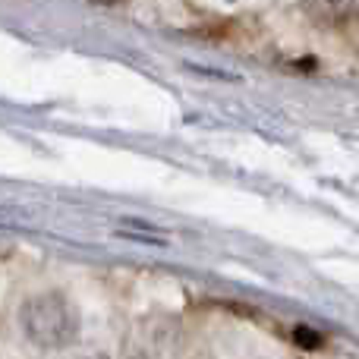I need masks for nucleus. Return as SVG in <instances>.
I'll return each instance as SVG.
<instances>
[{
	"label": "nucleus",
	"instance_id": "f257e3e1",
	"mask_svg": "<svg viewBox=\"0 0 359 359\" xmlns=\"http://www.w3.org/2000/svg\"><path fill=\"white\" fill-rule=\"evenodd\" d=\"M19 325L35 347L60 350L79 337V312L63 293H38L19 309Z\"/></svg>",
	"mask_w": 359,
	"mask_h": 359
},
{
	"label": "nucleus",
	"instance_id": "f03ea898",
	"mask_svg": "<svg viewBox=\"0 0 359 359\" xmlns=\"http://www.w3.org/2000/svg\"><path fill=\"white\" fill-rule=\"evenodd\" d=\"M297 341L303 344L306 350H316L318 344H322V337H318L316 331H309V328H297Z\"/></svg>",
	"mask_w": 359,
	"mask_h": 359
},
{
	"label": "nucleus",
	"instance_id": "7ed1b4c3",
	"mask_svg": "<svg viewBox=\"0 0 359 359\" xmlns=\"http://www.w3.org/2000/svg\"><path fill=\"white\" fill-rule=\"evenodd\" d=\"M95 4H117V0H95Z\"/></svg>",
	"mask_w": 359,
	"mask_h": 359
},
{
	"label": "nucleus",
	"instance_id": "20e7f679",
	"mask_svg": "<svg viewBox=\"0 0 359 359\" xmlns=\"http://www.w3.org/2000/svg\"><path fill=\"white\" fill-rule=\"evenodd\" d=\"M86 359H104V356H86Z\"/></svg>",
	"mask_w": 359,
	"mask_h": 359
}]
</instances>
